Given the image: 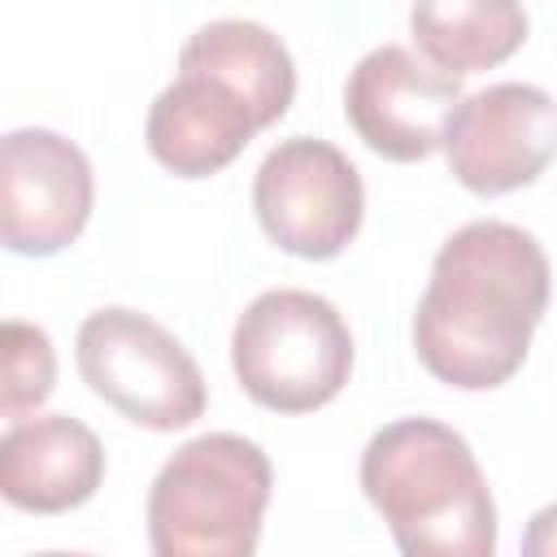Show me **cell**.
I'll list each match as a JSON object with an SVG mask.
<instances>
[{
	"instance_id": "cell-2",
	"label": "cell",
	"mask_w": 557,
	"mask_h": 557,
	"mask_svg": "<svg viewBox=\"0 0 557 557\" xmlns=\"http://www.w3.org/2000/svg\"><path fill=\"white\" fill-rule=\"evenodd\" d=\"M296 96L287 44L248 17L205 22L178 52L174 83L152 100L144 139L178 178L226 170L257 131L274 126Z\"/></svg>"
},
{
	"instance_id": "cell-14",
	"label": "cell",
	"mask_w": 557,
	"mask_h": 557,
	"mask_svg": "<svg viewBox=\"0 0 557 557\" xmlns=\"http://www.w3.org/2000/svg\"><path fill=\"white\" fill-rule=\"evenodd\" d=\"M35 557H87V553H35Z\"/></svg>"
},
{
	"instance_id": "cell-6",
	"label": "cell",
	"mask_w": 557,
	"mask_h": 557,
	"mask_svg": "<svg viewBox=\"0 0 557 557\" xmlns=\"http://www.w3.org/2000/svg\"><path fill=\"white\" fill-rule=\"evenodd\" d=\"M83 383L122 418L148 431H183L205 413V374L196 357L139 309H96L74 335Z\"/></svg>"
},
{
	"instance_id": "cell-3",
	"label": "cell",
	"mask_w": 557,
	"mask_h": 557,
	"mask_svg": "<svg viewBox=\"0 0 557 557\" xmlns=\"http://www.w3.org/2000/svg\"><path fill=\"white\" fill-rule=\"evenodd\" d=\"M361 492L400 557H496V500L466 435L435 418H396L361 453Z\"/></svg>"
},
{
	"instance_id": "cell-9",
	"label": "cell",
	"mask_w": 557,
	"mask_h": 557,
	"mask_svg": "<svg viewBox=\"0 0 557 557\" xmlns=\"http://www.w3.org/2000/svg\"><path fill=\"white\" fill-rule=\"evenodd\" d=\"M557 144L553 96L535 83H492L444 122V157L461 187L474 196H505L544 174Z\"/></svg>"
},
{
	"instance_id": "cell-13",
	"label": "cell",
	"mask_w": 557,
	"mask_h": 557,
	"mask_svg": "<svg viewBox=\"0 0 557 557\" xmlns=\"http://www.w3.org/2000/svg\"><path fill=\"white\" fill-rule=\"evenodd\" d=\"M57 387V348L44 326L4 318L0 322V418L35 413Z\"/></svg>"
},
{
	"instance_id": "cell-1",
	"label": "cell",
	"mask_w": 557,
	"mask_h": 557,
	"mask_svg": "<svg viewBox=\"0 0 557 557\" xmlns=\"http://www.w3.org/2000/svg\"><path fill=\"white\" fill-rule=\"evenodd\" d=\"M548 309V257L513 222L479 218L457 226L413 313V352L448 387L487 392L509 383Z\"/></svg>"
},
{
	"instance_id": "cell-10",
	"label": "cell",
	"mask_w": 557,
	"mask_h": 557,
	"mask_svg": "<svg viewBox=\"0 0 557 557\" xmlns=\"http://www.w3.org/2000/svg\"><path fill=\"white\" fill-rule=\"evenodd\" d=\"M461 104V78L435 70L405 44L370 48L344 83V117L357 139L387 161H426L448 113Z\"/></svg>"
},
{
	"instance_id": "cell-7",
	"label": "cell",
	"mask_w": 557,
	"mask_h": 557,
	"mask_svg": "<svg viewBox=\"0 0 557 557\" xmlns=\"http://www.w3.org/2000/svg\"><path fill=\"white\" fill-rule=\"evenodd\" d=\"M252 209L270 244L305 261H331L361 231L366 187L357 165L335 144L292 135L257 165Z\"/></svg>"
},
{
	"instance_id": "cell-11",
	"label": "cell",
	"mask_w": 557,
	"mask_h": 557,
	"mask_svg": "<svg viewBox=\"0 0 557 557\" xmlns=\"http://www.w3.org/2000/svg\"><path fill=\"white\" fill-rule=\"evenodd\" d=\"M104 483L96 431L70 413H44L0 435V500L26 513H65Z\"/></svg>"
},
{
	"instance_id": "cell-12",
	"label": "cell",
	"mask_w": 557,
	"mask_h": 557,
	"mask_svg": "<svg viewBox=\"0 0 557 557\" xmlns=\"http://www.w3.org/2000/svg\"><path fill=\"white\" fill-rule=\"evenodd\" d=\"M409 30L418 57L435 70L466 78L500 65L527 44V9L509 0H453V4H413Z\"/></svg>"
},
{
	"instance_id": "cell-5",
	"label": "cell",
	"mask_w": 557,
	"mask_h": 557,
	"mask_svg": "<svg viewBox=\"0 0 557 557\" xmlns=\"http://www.w3.org/2000/svg\"><path fill=\"white\" fill-rule=\"evenodd\" d=\"M239 387L274 413H313L352 374V331L344 313L305 287L261 292L231 331Z\"/></svg>"
},
{
	"instance_id": "cell-4",
	"label": "cell",
	"mask_w": 557,
	"mask_h": 557,
	"mask_svg": "<svg viewBox=\"0 0 557 557\" xmlns=\"http://www.w3.org/2000/svg\"><path fill=\"white\" fill-rule=\"evenodd\" d=\"M270 487L261 444L231 431L187 440L148 487L152 557H252Z\"/></svg>"
},
{
	"instance_id": "cell-8",
	"label": "cell",
	"mask_w": 557,
	"mask_h": 557,
	"mask_svg": "<svg viewBox=\"0 0 557 557\" xmlns=\"http://www.w3.org/2000/svg\"><path fill=\"white\" fill-rule=\"evenodd\" d=\"M96 200L87 152L48 126L0 135V248L17 257H52L70 248Z\"/></svg>"
}]
</instances>
